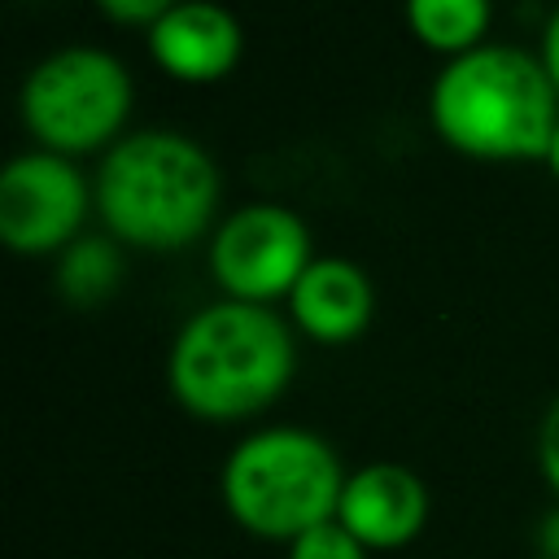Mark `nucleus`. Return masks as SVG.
Segmentation results:
<instances>
[{
    "mask_svg": "<svg viewBox=\"0 0 559 559\" xmlns=\"http://www.w3.org/2000/svg\"><path fill=\"white\" fill-rule=\"evenodd\" d=\"M96 205L114 236L144 249H179L205 231L218 205V170L179 131H135L105 153Z\"/></svg>",
    "mask_w": 559,
    "mask_h": 559,
    "instance_id": "obj_3",
    "label": "nucleus"
},
{
    "mask_svg": "<svg viewBox=\"0 0 559 559\" xmlns=\"http://www.w3.org/2000/svg\"><path fill=\"white\" fill-rule=\"evenodd\" d=\"M131 109L127 66L92 44L48 52L22 83V118L52 153L105 144Z\"/></svg>",
    "mask_w": 559,
    "mask_h": 559,
    "instance_id": "obj_5",
    "label": "nucleus"
},
{
    "mask_svg": "<svg viewBox=\"0 0 559 559\" xmlns=\"http://www.w3.org/2000/svg\"><path fill=\"white\" fill-rule=\"evenodd\" d=\"M336 520L367 550H406L428 524V485L402 463H362L345 476Z\"/></svg>",
    "mask_w": 559,
    "mask_h": 559,
    "instance_id": "obj_8",
    "label": "nucleus"
},
{
    "mask_svg": "<svg viewBox=\"0 0 559 559\" xmlns=\"http://www.w3.org/2000/svg\"><path fill=\"white\" fill-rule=\"evenodd\" d=\"M118 253L114 245H105L100 236H83L74 245L61 249V266H57V280H61V293L70 301H96L114 288L118 280Z\"/></svg>",
    "mask_w": 559,
    "mask_h": 559,
    "instance_id": "obj_12",
    "label": "nucleus"
},
{
    "mask_svg": "<svg viewBox=\"0 0 559 559\" xmlns=\"http://www.w3.org/2000/svg\"><path fill=\"white\" fill-rule=\"evenodd\" d=\"M371 306H376L371 280L349 258H314L288 293V310L297 328L328 345L358 336L371 319Z\"/></svg>",
    "mask_w": 559,
    "mask_h": 559,
    "instance_id": "obj_10",
    "label": "nucleus"
},
{
    "mask_svg": "<svg viewBox=\"0 0 559 559\" xmlns=\"http://www.w3.org/2000/svg\"><path fill=\"white\" fill-rule=\"evenodd\" d=\"M87 179L66 153H17L0 170V240L17 253L66 249L87 214Z\"/></svg>",
    "mask_w": 559,
    "mask_h": 559,
    "instance_id": "obj_7",
    "label": "nucleus"
},
{
    "mask_svg": "<svg viewBox=\"0 0 559 559\" xmlns=\"http://www.w3.org/2000/svg\"><path fill=\"white\" fill-rule=\"evenodd\" d=\"M537 559H559V507H550L542 520H537Z\"/></svg>",
    "mask_w": 559,
    "mask_h": 559,
    "instance_id": "obj_16",
    "label": "nucleus"
},
{
    "mask_svg": "<svg viewBox=\"0 0 559 559\" xmlns=\"http://www.w3.org/2000/svg\"><path fill=\"white\" fill-rule=\"evenodd\" d=\"M96 4L105 13H114V17H122V22H157L179 0H96Z\"/></svg>",
    "mask_w": 559,
    "mask_h": 559,
    "instance_id": "obj_15",
    "label": "nucleus"
},
{
    "mask_svg": "<svg viewBox=\"0 0 559 559\" xmlns=\"http://www.w3.org/2000/svg\"><path fill=\"white\" fill-rule=\"evenodd\" d=\"M546 162H550V170L559 175V127H555V135H550V148H546Z\"/></svg>",
    "mask_w": 559,
    "mask_h": 559,
    "instance_id": "obj_18",
    "label": "nucleus"
},
{
    "mask_svg": "<svg viewBox=\"0 0 559 559\" xmlns=\"http://www.w3.org/2000/svg\"><path fill=\"white\" fill-rule=\"evenodd\" d=\"M542 66H546L550 83L559 87V9L550 13V22H546V35H542Z\"/></svg>",
    "mask_w": 559,
    "mask_h": 559,
    "instance_id": "obj_17",
    "label": "nucleus"
},
{
    "mask_svg": "<svg viewBox=\"0 0 559 559\" xmlns=\"http://www.w3.org/2000/svg\"><path fill=\"white\" fill-rule=\"evenodd\" d=\"M245 48V31L218 0H179L157 22H148L153 61L188 83L223 79Z\"/></svg>",
    "mask_w": 559,
    "mask_h": 559,
    "instance_id": "obj_9",
    "label": "nucleus"
},
{
    "mask_svg": "<svg viewBox=\"0 0 559 559\" xmlns=\"http://www.w3.org/2000/svg\"><path fill=\"white\" fill-rule=\"evenodd\" d=\"M310 262L306 223L275 201H249L231 210L210 240V271L236 301L266 306L271 297L293 293Z\"/></svg>",
    "mask_w": 559,
    "mask_h": 559,
    "instance_id": "obj_6",
    "label": "nucleus"
},
{
    "mask_svg": "<svg viewBox=\"0 0 559 559\" xmlns=\"http://www.w3.org/2000/svg\"><path fill=\"white\" fill-rule=\"evenodd\" d=\"M537 463H542V476H546L550 493L559 498V397L542 415V428H537Z\"/></svg>",
    "mask_w": 559,
    "mask_h": 559,
    "instance_id": "obj_14",
    "label": "nucleus"
},
{
    "mask_svg": "<svg viewBox=\"0 0 559 559\" xmlns=\"http://www.w3.org/2000/svg\"><path fill=\"white\" fill-rule=\"evenodd\" d=\"M411 31L437 52H467L489 26V0H406Z\"/></svg>",
    "mask_w": 559,
    "mask_h": 559,
    "instance_id": "obj_11",
    "label": "nucleus"
},
{
    "mask_svg": "<svg viewBox=\"0 0 559 559\" xmlns=\"http://www.w3.org/2000/svg\"><path fill=\"white\" fill-rule=\"evenodd\" d=\"M297 349L288 323L262 301H210L170 341L166 380L183 411L201 419H245L266 411L293 380Z\"/></svg>",
    "mask_w": 559,
    "mask_h": 559,
    "instance_id": "obj_1",
    "label": "nucleus"
},
{
    "mask_svg": "<svg viewBox=\"0 0 559 559\" xmlns=\"http://www.w3.org/2000/svg\"><path fill=\"white\" fill-rule=\"evenodd\" d=\"M371 550L341 524V520H328V524H314L306 528L297 542H288V559H367Z\"/></svg>",
    "mask_w": 559,
    "mask_h": 559,
    "instance_id": "obj_13",
    "label": "nucleus"
},
{
    "mask_svg": "<svg viewBox=\"0 0 559 559\" xmlns=\"http://www.w3.org/2000/svg\"><path fill=\"white\" fill-rule=\"evenodd\" d=\"M437 135L472 157H546L559 127V87L542 57L511 44H476L450 57L428 92Z\"/></svg>",
    "mask_w": 559,
    "mask_h": 559,
    "instance_id": "obj_2",
    "label": "nucleus"
},
{
    "mask_svg": "<svg viewBox=\"0 0 559 559\" xmlns=\"http://www.w3.org/2000/svg\"><path fill=\"white\" fill-rule=\"evenodd\" d=\"M345 476L349 472L319 432L275 424L231 445L218 493L249 537L288 546L306 528L336 520Z\"/></svg>",
    "mask_w": 559,
    "mask_h": 559,
    "instance_id": "obj_4",
    "label": "nucleus"
}]
</instances>
